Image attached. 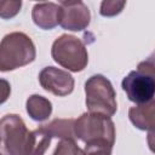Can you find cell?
<instances>
[{
    "instance_id": "obj_9",
    "label": "cell",
    "mask_w": 155,
    "mask_h": 155,
    "mask_svg": "<svg viewBox=\"0 0 155 155\" xmlns=\"http://www.w3.org/2000/svg\"><path fill=\"white\" fill-rule=\"evenodd\" d=\"M59 6L54 2H38L31 11L34 23L45 30H50L58 24Z\"/></svg>"
},
{
    "instance_id": "obj_1",
    "label": "cell",
    "mask_w": 155,
    "mask_h": 155,
    "mask_svg": "<svg viewBox=\"0 0 155 155\" xmlns=\"http://www.w3.org/2000/svg\"><path fill=\"white\" fill-rule=\"evenodd\" d=\"M51 139L42 125L29 131L17 114H7L0 119V140L7 155H44Z\"/></svg>"
},
{
    "instance_id": "obj_16",
    "label": "cell",
    "mask_w": 155,
    "mask_h": 155,
    "mask_svg": "<svg viewBox=\"0 0 155 155\" xmlns=\"http://www.w3.org/2000/svg\"><path fill=\"white\" fill-rule=\"evenodd\" d=\"M11 94V85L7 80L0 78V104H4Z\"/></svg>"
},
{
    "instance_id": "obj_5",
    "label": "cell",
    "mask_w": 155,
    "mask_h": 155,
    "mask_svg": "<svg viewBox=\"0 0 155 155\" xmlns=\"http://www.w3.org/2000/svg\"><path fill=\"white\" fill-rule=\"evenodd\" d=\"M86 107L92 114L113 116L117 110L116 93L111 82L103 75H92L85 84Z\"/></svg>"
},
{
    "instance_id": "obj_15",
    "label": "cell",
    "mask_w": 155,
    "mask_h": 155,
    "mask_svg": "<svg viewBox=\"0 0 155 155\" xmlns=\"http://www.w3.org/2000/svg\"><path fill=\"white\" fill-rule=\"evenodd\" d=\"M22 7V1L19 0H6L0 1V17L4 19H8L15 17Z\"/></svg>"
},
{
    "instance_id": "obj_13",
    "label": "cell",
    "mask_w": 155,
    "mask_h": 155,
    "mask_svg": "<svg viewBox=\"0 0 155 155\" xmlns=\"http://www.w3.org/2000/svg\"><path fill=\"white\" fill-rule=\"evenodd\" d=\"M52 155H85L74 139H61Z\"/></svg>"
},
{
    "instance_id": "obj_4",
    "label": "cell",
    "mask_w": 155,
    "mask_h": 155,
    "mask_svg": "<svg viewBox=\"0 0 155 155\" xmlns=\"http://www.w3.org/2000/svg\"><path fill=\"white\" fill-rule=\"evenodd\" d=\"M122 90L128 99L136 104H144L154 101L155 93V65L153 57L138 64L121 82Z\"/></svg>"
},
{
    "instance_id": "obj_7",
    "label": "cell",
    "mask_w": 155,
    "mask_h": 155,
    "mask_svg": "<svg viewBox=\"0 0 155 155\" xmlns=\"http://www.w3.org/2000/svg\"><path fill=\"white\" fill-rule=\"evenodd\" d=\"M58 6V24L63 29L81 31L88 27L91 13L88 7L82 1H61Z\"/></svg>"
},
{
    "instance_id": "obj_8",
    "label": "cell",
    "mask_w": 155,
    "mask_h": 155,
    "mask_svg": "<svg viewBox=\"0 0 155 155\" xmlns=\"http://www.w3.org/2000/svg\"><path fill=\"white\" fill-rule=\"evenodd\" d=\"M39 82L45 91L58 97L68 96L74 90V78L56 67H45L39 74Z\"/></svg>"
},
{
    "instance_id": "obj_17",
    "label": "cell",
    "mask_w": 155,
    "mask_h": 155,
    "mask_svg": "<svg viewBox=\"0 0 155 155\" xmlns=\"http://www.w3.org/2000/svg\"><path fill=\"white\" fill-rule=\"evenodd\" d=\"M0 155H5V154H2V153H0Z\"/></svg>"
},
{
    "instance_id": "obj_14",
    "label": "cell",
    "mask_w": 155,
    "mask_h": 155,
    "mask_svg": "<svg viewBox=\"0 0 155 155\" xmlns=\"http://www.w3.org/2000/svg\"><path fill=\"white\" fill-rule=\"evenodd\" d=\"M126 5V1H116V0H107L101 4L99 13L104 17H113L119 15Z\"/></svg>"
},
{
    "instance_id": "obj_6",
    "label": "cell",
    "mask_w": 155,
    "mask_h": 155,
    "mask_svg": "<svg viewBox=\"0 0 155 155\" xmlns=\"http://www.w3.org/2000/svg\"><path fill=\"white\" fill-rule=\"evenodd\" d=\"M51 56L61 67L74 73L84 70L88 63L85 44L79 38L69 34H62L53 41Z\"/></svg>"
},
{
    "instance_id": "obj_3",
    "label": "cell",
    "mask_w": 155,
    "mask_h": 155,
    "mask_svg": "<svg viewBox=\"0 0 155 155\" xmlns=\"http://www.w3.org/2000/svg\"><path fill=\"white\" fill-rule=\"evenodd\" d=\"M36 57L33 40L22 31H13L0 41V71H11L31 63Z\"/></svg>"
},
{
    "instance_id": "obj_2",
    "label": "cell",
    "mask_w": 155,
    "mask_h": 155,
    "mask_svg": "<svg viewBox=\"0 0 155 155\" xmlns=\"http://www.w3.org/2000/svg\"><path fill=\"white\" fill-rule=\"evenodd\" d=\"M75 138L82 140L85 155H111L115 143V125L108 116L84 113L74 121Z\"/></svg>"
},
{
    "instance_id": "obj_11",
    "label": "cell",
    "mask_w": 155,
    "mask_h": 155,
    "mask_svg": "<svg viewBox=\"0 0 155 155\" xmlns=\"http://www.w3.org/2000/svg\"><path fill=\"white\" fill-rule=\"evenodd\" d=\"M25 109L28 115L35 121H45L52 113V103L40 96V94H31L25 102Z\"/></svg>"
},
{
    "instance_id": "obj_12",
    "label": "cell",
    "mask_w": 155,
    "mask_h": 155,
    "mask_svg": "<svg viewBox=\"0 0 155 155\" xmlns=\"http://www.w3.org/2000/svg\"><path fill=\"white\" fill-rule=\"evenodd\" d=\"M74 121V119H54L51 122L42 125V127L51 138L75 139Z\"/></svg>"
},
{
    "instance_id": "obj_18",
    "label": "cell",
    "mask_w": 155,
    "mask_h": 155,
    "mask_svg": "<svg viewBox=\"0 0 155 155\" xmlns=\"http://www.w3.org/2000/svg\"><path fill=\"white\" fill-rule=\"evenodd\" d=\"M0 142H1V140H0Z\"/></svg>"
},
{
    "instance_id": "obj_10",
    "label": "cell",
    "mask_w": 155,
    "mask_h": 155,
    "mask_svg": "<svg viewBox=\"0 0 155 155\" xmlns=\"http://www.w3.org/2000/svg\"><path fill=\"white\" fill-rule=\"evenodd\" d=\"M128 117L131 122L139 130L153 132L155 126V103L150 101L149 103L137 104L128 110Z\"/></svg>"
}]
</instances>
